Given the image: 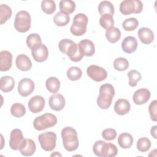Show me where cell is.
I'll list each match as a JSON object with an SVG mask.
<instances>
[{
	"label": "cell",
	"instance_id": "34",
	"mask_svg": "<svg viewBox=\"0 0 157 157\" xmlns=\"http://www.w3.org/2000/svg\"><path fill=\"white\" fill-rule=\"evenodd\" d=\"M56 4L53 0H43L41 2V9L47 14H52L56 10Z\"/></svg>",
	"mask_w": 157,
	"mask_h": 157
},
{
	"label": "cell",
	"instance_id": "28",
	"mask_svg": "<svg viewBox=\"0 0 157 157\" xmlns=\"http://www.w3.org/2000/svg\"><path fill=\"white\" fill-rule=\"evenodd\" d=\"M45 86L48 91L52 93H56L60 88V82L55 77L48 78L45 82Z\"/></svg>",
	"mask_w": 157,
	"mask_h": 157
},
{
	"label": "cell",
	"instance_id": "43",
	"mask_svg": "<svg viewBox=\"0 0 157 157\" xmlns=\"http://www.w3.org/2000/svg\"><path fill=\"white\" fill-rule=\"evenodd\" d=\"M117 153L118 149L116 145L112 143H109L107 157H114L117 155Z\"/></svg>",
	"mask_w": 157,
	"mask_h": 157
},
{
	"label": "cell",
	"instance_id": "44",
	"mask_svg": "<svg viewBox=\"0 0 157 157\" xmlns=\"http://www.w3.org/2000/svg\"><path fill=\"white\" fill-rule=\"evenodd\" d=\"M156 128H157V126H153L151 129H150V134L151 135V136H153L155 139H157L156 137Z\"/></svg>",
	"mask_w": 157,
	"mask_h": 157
},
{
	"label": "cell",
	"instance_id": "14",
	"mask_svg": "<svg viewBox=\"0 0 157 157\" xmlns=\"http://www.w3.org/2000/svg\"><path fill=\"white\" fill-rule=\"evenodd\" d=\"M150 91L147 88H140L136 90L132 96V100L136 105L145 104L150 98Z\"/></svg>",
	"mask_w": 157,
	"mask_h": 157
},
{
	"label": "cell",
	"instance_id": "45",
	"mask_svg": "<svg viewBox=\"0 0 157 157\" xmlns=\"http://www.w3.org/2000/svg\"><path fill=\"white\" fill-rule=\"evenodd\" d=\"M53 155H54V156H55V155H58V156H61V155H60V154H59V153H57V151H55V153H53V154H52L51 155V156H53Z\"/></svg>",
	"mask_w": 157,
	"mask_h": 157
},
{
	"label": "cell",
	"instance_id": "23",
	"mask_svg": "<svg viewBox=\"0 0 157 157\" xmlns=\"http://www.w3.org/2000/svg\"><path fill=\"white\" fill-rule=\"evenodd\" d=\"M15 86L14 78L9 75H5L1 78L0 80V89L4 93L11 91Z\"/></svg>",
	"mask_w": 157,
	"mask_h": 157
},
{
	"label": "cell",
	"instance_id": "26",
	"mask_svg": "<svg viewBox=\"0 0 157 157\" xmlns=\"http://www.w3.org/2000/svg\"><path fill=\"white\" fill-rule=\"evenodd\" d=\"M98 11L101 16L105 14L113 16L114 14V7L111 2L108 1H101L98 5Z\"/></svg>",
	"mask_w": 157,
	"mask_h": 157
},
{
	"label": "cell",
	"instance_id": "18",
	"mask_svg": "<svg viewBox=\"0 0 157 157\" xmlns=\"http://www.w3.org/2000/svg\"><path fill=\"white\" fill-rule=\"evenodd\" d=\"M17 67L21 71H28L32 67V62L29 58L25 55L20 54L17 56L15 60Z\"/></svg>",
	"mask_w": 157,
	"mask_h": 157
},
{
	"label": "cell",
	"instance_id": "29",
	"mask_svg": "<svg viewBox=\"0 0 157 157\" xmlns=\"http://www.w3.org/2000/svg\"><path fill=\"white\" fill-rule=\"evenodd\" d=\"M59 9L61 12L69 15L74 12L75 3L71 0H61L59 2Z\"/></svg>",
	"mask_w": 157,
	"mask_h": 157
},
{
	"label": "cell",
	"instance_id": "42",
	"mask_svg": "<svg viewBox=\"0 0 157 157\" xmlns=\"http://www.w3.org/2000/svg\"><path fill=\"white\" fill-rule=\"evenodd\" d=\"M104 142H105L103 140H98L94 144L93 146V151L96 156L102 157V150Z\"/></svg>",
	"mask_w": 157,
	"mask_h": 157
},
{
	"label": "cell",
	"instance_id": "16",
	"mask_svg": "<svg viewBox=\"0 0 157 157\" xmlns=\"http://www.w3.org/2000/svg\"><path fill=\"white\" fill-rule=\"evenodd\" d=\"M12 64V55L7 50H2L0 52V71H9Z\"/></svg>",
	"mask_w": 157,
	"mask_h": 157
},
{
	"label": "cell",
	"instance_id": "38",
	"mask_svg": "<svg viewBox=\"0 0 157 157\" xmlns=\"http://www.w3.org/2000/svg\"><path fill=\"white\" fill-rule=\"evenodd\" d=\"M128 76L129 78V85L132 87H134L137 85V82H139L142 76L140 73L136 70H131L128 73Z\"/></svg>",
	"mask_w": 157,
	"mask_h": 157
},
{
	"label": "cell",
	"instance_id": "10",
	"mask_svg": "<svg viewBox=\"0 0 157 157\" xmlns=\"http://www.w3.org/2000/svg\"><path fill=\"white\" fill-rule=\"evenodd\" d=\"M25 139L22 131L19 129H13L10 134L9 146L13 150H18L23 144Z\"/></svg>",
	"mask_w": 157,
	"mask_h": 157
},
{
	"label": "cell",
	"instance_id": "19",
	"mask_svg": "<svg viewBox=\"0 0 157 157\" xmlns=\"http://www.w3.org/2000/svg\"><path fill=\"white\" fill-rule=\"evenodd\" d=\"M36 146L35 142L31 139H25L23 144L19 148L21 154L25 156H32L36 151Z\"/></svg>",
	"mask_w": 157,
	"mask_h": 157
},
{
	"label": "cell",
	"instance_id": "22",
	"mask_svg": "<svg viewBox=\"0 0 157 157\" xmlns=\"http://www.w3.org/2000/svg\"><path fill=\"white\" fill-rule=\"evenodd\" d=\"M31 54L36 61L41 63L47 59L48 56V50L47 46L42 44L38 48L31 51Z\"/></svg>",
	"mask_w": 157,
	"mask_h": 157
},
{
	"label": "cell",
	"instance_id": "7",
	"mask_svg": "<svg viewBox=\"0 0 157 157\" xmlns=\"http://www.w3.org/2000/svg\"><path fill=\"white\" fill-rule=\"evenodd\" d=\"M143 4L140 0H124L120 5V11L123 15L139 13L142 11Z\"/></svg>",
	"mask_w": 157,
	"mask_h": 157
},
{
	"label": "cell",
	"instance_id": "8",
	"mask_svg": "<svg viewBox=\"0 0 157 157\" xmlns=\"http://www.w3.org/2000/svg\"><path fill=\"white\" fill-rule=\"evenodd\" d=\"M38 140L41 148L47 151H51L56 147V134L52 131L45 132L39 135Z\"/></svg>",
	"mask_w": 157,
	"mask_h": 157
},
{
	"label": "cell",
	"instance_id": "36",
	"mask_svg": "<svg viewBox=\"0 0 157 157\" xmlns=\"http://www.w3.org/2000/svg\"><path fill=\"white\" fill-rule=\"evenodd\" d=\"M129 67L128 61L122 57L116 58L113 61V67L115 70L118 71H126Z\"/></svg>",
	"mask_w": 157,
	"mask_h": 157
},
{
	"label": "cell",
	"instance_id": "6",
	"mask_svg": "<svg viewBox=\"0 0 157 157\" xmlns=\"http://www.w3.org/2000/svg\"><path fill=\"white\" fill-rule=\"evenodd\" d=\"M31 18L29 13L25 10H20L16 14L14 20L15 29L21 33L29 31L31 28Z\"/></svg>",
	"mask_w": 157,
	"mask_h": 157
},
{
	"label": "cell",
	"instance_id": "3",
	"mask_svg": "<svg viewBox=\"0 0 157 157\" xmlns=\"http://www.w3.org/2000/svg\"><path fill=\"white\" fill-rule=\"evenodd\" d=\"M115 95V90L112 85L105 83L99 88V94L97 98V104L102 109H107L111 105Z\"/></svg>",
	"mask_w": 157,
	"mask_h": 157
},
{
	"label": "cell",
	"instance_id": "21",
	"mask_svg": "<svg viewBox=\"0 0 157 157\" xmlns=\"http://www.w3.org/2000/svg\"><path fill=\"white\" fill-rule=\"evenodd\" d=\"M131 109L129 102L125 99H118L114 105L115 112L120 115H124L128 113Z\"/></svg>",
	"mask_w": 157,
	"mask_h": 157
},
{
	"label": "cell",
	"instance_id": "12",
	"mask_svg": "<svg viewBox=\"0 0 157 157\" xmlns=\"http://www.w3.org/2000/svg\"><path fill=\"white\" fill-rule=\"evenodd\" d=\"M66 104L64 96L61 94H54L50 96L48 105L50 107L55 111H60L63 109Z\"/></svg>",
	"mask_w": 157,
	"mask_h": 157
},
{
	"label": "cell",
	"instance_id": "37",
	"mask_svg": "<svg viewBox=\"0 0 157 157\" xmlns=\"http://www.w3.org/2000/svg\"><path fill=\"white\" fill-rule=\"evenodd\" d=\"M99 24L103 28L105 29L113 27L114 20L113 16L108 14L102 15L99 18Z\"/></svg>",
	"mask_w": 157,
	"mask_h": 157
},
{
	"label": "cell",
	"instance_id": "32",
	"mask_svg": "<svg viewBox=\"0 0 157 157\" xmlns=\"http://www.w3.org/2000/svg\"><path fill=\"white\" fill-rule=\"evenodd\" d=\"M10 113L15 117H22L26 113L25 107L21 103H15L12 104L11 106Z\"/></svg>",
	"mask_w": 157,
	"mask_h": 157
},
{
	"label": "cell",
	"instance_id": "41",
	"mask_svg": "<svg viewBox=\"0 0 157 157\" xmlns=\"http://www.w3.org/2000/svg\"><path fill=\"white\" fill-rule=\"evenodd\" d=\"M148 111L151 120L156 121H157V101H153L148 106Z\"/></svg>",
	"mask_w": 157,
	"mask_h": 157
},
{
	"label": "cell",
	"instance_id": "35",
	"mask_svg": "<svg viewBox=\"0 0 157 157\" xmlns=\"http://www.w3.org/2000/svg\"><path fill=\"white\" fill-rule=\"evenodd\" d=\"M139 26V21L136 18H129L124 20L122 23L123 28L127 31L135 30Z\"/></svg>",
	"mask_w": 157,
	"mask_h": 157
},
{
	"label": "cell",
	"instance_id": "27",
	"mask_svg": "<svg viewBox=\"0 0 157 157\" xmlns=\"http://www.w3.org/2000/svg\"><path fill=\"white\" fill-rule=\"evenodd\" d=\"M105 37L109 42L112 44L115 43L121 37V31L116 27H112L106 29Z\"/></svg>",
	"mask_w": 157,
	"mask_h": 157
},
{
	"label": "cell",
	"instance_id": "9",
	"mask_svg": "<svg viewBox=\"0 0 157 157\" xmlns=\"http://www.w3.org/2000/svg\"><path fill=\"white\" fill-rule=\"evenodd\" d=\"M87 75L95 82L104 80L107 76V72L105 69L97 65H90L86 69Z\"/></svg>",
	"mask_w": 157,
	"mask_h": 157
},
{
	"label": "cell",
	"instance_id": "2",
	"mask_svg": "<svg viewBox=\"0 0 157 157\" xmlns=\"http://www.w3.org/2000/svg\"><path fill=\"white\" fill-rule=\"evenodd\" d=\"M61 137L64 148L68 151H73L77 149L79 141L76 130L71 127L66 126L61 130Z\"/></svg>",
	"mask_w": 157,
	"mask_h": 157
},
{
	"label": "cell",
	"instance_id": "11",
	"mask_svg": "<svg viewBox=\"0 0 157 157\" xmlns=\"http://www.w3.org/2000/svg\"><path fill=\"white\" fill-rule=\"evenodd\" d=\"M34 87V83L31 79L29 78H24L18 83V91L20 96L27 97L33 92Z\"/></svg>",
	"mask_w": 157,
	"mask_h": 157
},
{
	"label": "cell",
	"instance_id": "39",
	"mask_svg": "<svg viewBox=\"0 0 157 157\" xmlns=\"http://www.w3.org/2000/svg\"><path fill=\"white\" fill-rule=\"evenodd\" d=\"M151 147V142L147 137H144L139 139L137 142V148L140 152H146Z\"/></svg>",
	"mask_w": 157,
	"mask_h": 157
},
{
	"label": "cell",
	"instance_id": "15",
	"mask_svg": "<svg viewBox=\"0 0 157 157\" xmlns=\"http://www.w3.org/2000/svg\"><path fill=\"white\" fill-rule=\"evenodd\" d=\"M80 53L86 56H91L95 53V47L94 43L88 39H83L78 44Z\"/></svg>",
	"mask_w": 157,
	"mask_h": 157
},
{
	"label": "cell",
	"instance_id": "4",
	"mask_svg": "<svg viewBox=\"0 0 157 157\" xmlns=\"http://www.w3.org/2000/svg\"><path fill=\"white\" fill-rule=\"evenodd\" d=\"M57 123L56 117L50 113H45L37 117L33 121V126L37 131H43L52 128Z\"/></svg>",
	"mask_w": 157,
	"mask_h": 157
},
{
	"label": "cell",
	"instance_id": "31",
	"mask_svg": "<svg viewBox=\"0 0 157 157\" xmlns=\"http://www.w3.org/2000/svg\"><path fill=\"white\" fill-rule=\"evenodd\" d=\"M12 11L11 8L7 4H2L0 5V23L1 25L6 23L12 16Z\"/></svg>",
	"mask_w": 157,
	"mask_h": 157
},
{
	"label": "cell",
	"instance_id": "25",
	"mask_svg": "<svg viewBox=\"0 0 157 157\" xmlns=\"http://www.w3.org/2000/svg\"><path fill=\"white\" fill-rule=\"evenodd\" d=\"M118 143L122 148H129L132 145L133 137L128 132H123L118 137Z\"/></svg>",
	"mask_w": 157,
	"mask_h": 157
},
{
	"label": "cell",
	"instance_id": "17",
	"mask_svg": "<svg viewBox=\"0 0 157 157\" xmlns=\"http://www.w3.org/2000/svg\"><path fill=\"white\" fill-rule=\"evenodd\" d=\"M138 46L137 39L133 36L126 37L121 42V48L126 53H134Z\"/></svg>",
	"mask_w": 157,
	"mask_h": 157
},
{
	"label": "cell",
	"instance_id": "5",
	"mask_svg": "<svg viewBox=\"0 0 157 157\" xmlns=\"http://www.w3.org/2000/svg\"><path fill=\"white\" fill-rule=\"evenodd\" d=\"M88 19L84 13H77L73 19L72 25L70 28L71 33L75 36H80L86 32Z\"/></svg>",
	"mask_w": 157,
	"mask_h": 157
},
{
	"label": "cell",
	"instance_id": "1",
	"mask_svg": "<svg viewBox=\"0 0 157 157\" xmlns=\"http://www.w3.org/2000/svg\"><path fill=\"white\" fill-rule=\"evenodd\" d=\"M58 48L61 52L66 54L74 62H78L83 57L78 49V45L70 39L61 40L58 44Z\"/></svg>",
	"mask_w": 157,
	"mask_h": 157
},
{
	"label": "cell",
	"instance_id": "20",
	"mask_svg": "<svg viewBox=\"0 0 157 157\" xmlns=\"http://www.w3.org/2000/svg\"><path fill=\"white\" fill-rule=\"evenodd\" d=\"M138 36L141 42L146 45L151 44L154 40L153 32L146 27H142L139 29Z\"/></svg>",
	"mask_w": 157,
	"mask_h": 157
},
{
	"label": "cell",
	"instance_id": "30",
	"mask_svg": "<svg viewBox=\"0 0 157 157\" xmlns=\"http://www.w3.org/2000/svg\"><path fill=\"white\" fill-rule=\"evenodd\" d=\"M70 21L69 15L62 12H57L53 17V22L58 26H64L67 25Z\"/></svg>",
	"mask_w": 157,
	"mask_h": 157
},
{
	"label": "cell",
	"instance_id": "24",
	"mask_svg": "<svg viewBox=\"0 0 157 157\" xmlns=\"http://www.w3.org/2000/svg\"><path fill=\"white\" fill-rule=\"evenodd\" d=\"M26 44L31 51L35 50L42 44L41 37L36 33L30 34L26 38Z\"/></svg>",
	"mask_w": 157,
	"mask_h": 157
},
{
	"label": "cell",
	"instance_id": "40",
	"mask_svg": "<svg viewBox=\"0 0 157 157\" xmlns=\"http://www.w3.org/2000/svg\"><path fill=\"white\" fill-rule=\"evenodd\" d=\"M102 136L106 140H112L117 137V131L113 128L105 129L102 132Z\"/></svg>",
	"mask_w": 157,
	"mask_h": 157
},
{
	"label": "cell",
	"instance_id": "13",
	"mask_svg": "<svg viewBox=\"0 0 157 157\" xmlns=\"http://www.w3.org/2000/svg\"><path fill=\"white\" fill-rule=\"evenodd\" d=\"M45 106L44 98L39 95L32 97L28 102V108L29 110L34 113L41 112Z\"/></svg>",
	"mask_w": 157,
	"mask_h": 157
},
{
	"label": "cell",
	"instance_id": "33",
	"mask_svg": "<svg viewBox=\"0 0 157 157\" xmlns=\"http://www.w3.org/2000/svg\"><path fill=\"white\" fill-rule=\"evenodd\" d=\"M66 74L69 80L72 81H76L81 78L82 75V71L80 67L72 66L67 71Z\"/></svg>",
	"mask_w": 157,
	"mask_h": 157
}]
</instances>
